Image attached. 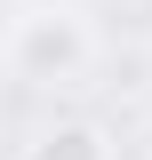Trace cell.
Returning a JSON list of instances; mask_svg holds the SVG:
<instances>
[{
	"mask_svg": "<svg viewBox=\"0 0 152 160\" xmlns=\"http://www.w3.org/2000/svg\"><path fill=\"white\" fill-rule=\"evenodd\" d=\"M80 64H88V32H80L72 16H24L16 24V72L24 80H72Z\"/></svg>",
	"mask_w": 152,
	"mask_h": 160,
	"instance_id": "6da1fadb",
	"label": "cell"
},
{
	"mask_svg": "<svg viewBox=\"0 0 152 160\" xmlns=\"http://www.w3.org/2000/svg\"><path fill=\"white\" fill-rule=\"evenodd\" d=\"M32 160H104V136H96L88 120H64V128H48L32 144Z\"/></svg>",
	"mask_w": 152,
	"mask_h": 160,
	"instance_id": "7a4b0ae2",
	"label": "cell"
}]
</instances>
